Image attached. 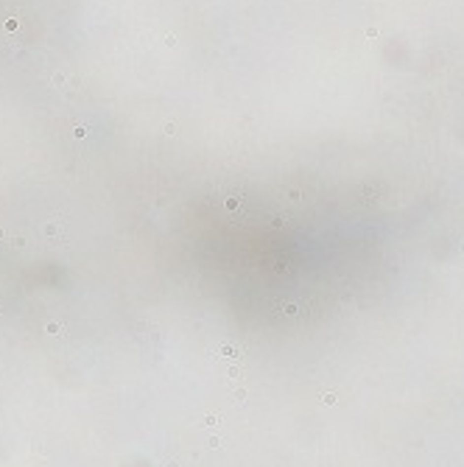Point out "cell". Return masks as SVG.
I'll use <instances>...</instances> for the list:
<instances>
[{
    "label": "cell",
    "mask_w": 464,
    "mask_h": 467,
    "mask_svg": "<svg viewBox=\"0 0 464 467\" xmlns=\"http://www.w3.org/2000/svg\"><path fill=\"white\" fill-rule=\"evenodd\" d=\"M17 26H20V23H17V17H11L9 23H6V28H9V31H11V28H17Z\"/></svg>",
    "instance_id": "cell-1"
}]
</instances>
